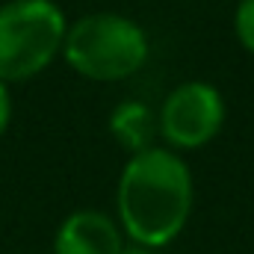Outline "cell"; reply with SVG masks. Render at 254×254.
<instances>
[{"instance_id":"6da1fadb","label":"cell","mask_w":254,"mask_h":254,"mask_svg":"<svg viewBox=\"0 0 254 254\" xmlns=\"http://www.w3.org/2000/svg\"><path fill=\"white\" fill-rule=\"evenodd\" d=\"M192 172L187 160L163 145L133 154L119 178V222L133 246L160 249L169 246L190 222Z\"/></svg>"},{"instance_id":"7a4b0ae2","label":"cell","mask_w":254,"mask_h":254,"mask_svg":"<svg viewBox=\"0 0 254 254\" xmlns=\"http://www.w3.org/2000/svg\"><path fill=\"white\" fill-rule=\"evenodd\" d=\"M63 57L77 74L98 83H113L133 77L145 65L148 36L127 15L95 12L68 27Z\"/></svg>"},{"instance_id":"3957f363","label":"cell","mask_w":254,"mask_h":254,"mask_svg":"<svg viewBox=\"0 0 254 254\" xmlns=\"http://www.w3.org/2000/svg\"><path fill=\"white\" fill-rule=\"evenodd\" d=\"M65 15L54 0H12L0 6V83L30 80L63 51Z\"/></svg>"},{"instance_id":"277c9868","label":"cell","mask_w":254,"mask_h":254,"mask_svg":"<svg viewBox=\"0 0 254 254\" xmlns=\"http://www.w3.org/2000/svg\"><path fill=\"white\" fill-rule=\"evenodd\" d=\"M225 125V98L204 80L175 86L157 116V133L172 151H192L207 145Z\"/></svg>"},{"instance_id":"5b68a950","label":"cell","mask_w":254,"mask_h":254,"mask_svg":"<svg viewBox=\"0 0 254 254\" xmlns=\"http://www.w3.org/2000/svg\"><path fill=\"white\" fill-rule=\"evenodd\" d=\"M57 254H122V231L101 210H77L65 219L54 240Z\"/></svg>"},{"instance_id":"8992f818","label":"cell","mask_w":254,"mask_h":254,"mask_svg":"<svg viewBox=\"0 0 254 254\" xmlns=\"http://www.w3.org/2000/svg\"><path fill=\"white\" fill-rule=\"evenodd\" d=\"M110 133L113 139L133 154L154 148V136H157V116L151 113L148 104L142 101H122L113 113H110Z\"/></svg>"},{"instance_id":"52a82bcc","label":"cell","mask_w":254,"mask_h":254,"mask_svg":"<svg viewBox=\"0 0 254 254\" xmlns=\"http://www.w3.org/2000/svg\"><path fill=\"white\" fill-rule=\"evenodd\" d=\"M234 33L240 39V45L254 54V0H240L237 12H234Z\"/></svg>"},{"instance_id":"ba28073f","label":"cell","mask_w":254,"mask_h":254,"mask_svg":"<svg viewBox=\"0 0 254 254\" xmlns=\"http://www.w3.org/2000/svg\"><path fill=\"white\" fill-rule=\"evenodd\" d=\"M9 119H12V104H9L6 83H0V136H3V130L9 127Z\"/></svg>"},{"instance_id":"9c48e42d","label":"cell","mask_w":254,"mask_h":254,"mask_svg":"<svg viewBox=\"0 0 254 254\" xmlns=\"http://www.w3.org/2000/svg\"><path fill=\"white\" fill-rule=\"evenodd\" d=\"M122 254H157L154 249H145V246H125Z\"/></svg>"}]
</instances>
